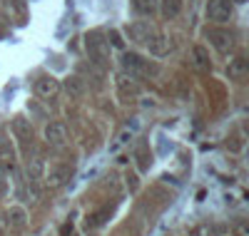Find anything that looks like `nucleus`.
<instances>
[{"mask_svg": "<svg viewBox=\"0 0 249 236\" xmlns=\"http://www.w3.org/2000/svg\"><path fill=\"white\" fill-rule=\"evenodd\" d=\"M182 10V0H162V15L164 17H177Z\"/></svg>", "mask_w": 249, "mask_h": 236, "instance_id": "f8f14e48", "label": "nucleus"}, {"mask_svg": "<svg viewBox=\"0 0 249 236\" xmlns=\"http://www.w3.org/2000/svg\"><path fill=\"white\" fill-rule=\"evenodd\" d=\"M210 37H212L214 48H217L219 52H227V50H232V48H234V35H232V33H227V30H212Z\"/></svg>", "mask_w": 249, "mask_h": 236, "instance_id": "423d86ee", "label": "nucleus"}, {"mask_svg": "<svg viewBox=\"0 0 249 236\" xmlns=\"http://www.w3.org/2000/svg\"><path fill=\"white\" fill-rule=\"evenodd\" d=\"M192 65H195L199 72H210V70H212L210 52H207L202 45H195V48H192Z\"/></svg>", "mask_w": 249, "mask_h": 236, "instance_id": "0eeeda50", "label": "nucleus"}, {"mask_svg": "<svg viewBox=\"0 0 249 236\" xmlns=\"http://www.w3.org/2000/svg\"><path fill=\"white\" fill-rule=\"evenodd\" d=\"M122 67L127 70L132 77H142V75L150 72L147 60H142L140 55H124V57H122Z\"/></svg>", "mask_w": 249, "mask_h": 236, "instance_id": "7ed1b4c3", "label": "nucleus"}, {"mask_svg": "<svg viewBox=\"0 0 249 236\" xmlns=\"http://www.w3.org/2000/svg\"><path fill=\"white\" fill-rule=\"evenodd\" d=\"M13 130H15V135H18L20 139H30V135H33V127H30L23 117H18V119L13 122Z\"/></svg>", "mask_w": 249, "mask_h": 236, "instance_id": "ddd939ff", "label": "nucleus"}, {"mask_svg": "<svg viewBox=\"0 0 249 236\" xmlns=\"http://www.w3.org/2000/svg\"><path fill=\"white\" fill-rule=\"evenodd\" d=\"M112 45H117V48L122 45V40H120V35H117V33H112Z\"/></svg>", "mask_w": 249, "mask_h": 236, "instance_id": "f3484780", "label": "nucleus"}, {"mask_svg": "<svg viewBox=\"0 0 249 236\" xmlns=\"http://www.w3.org/2000/svg\"><path fill=\"white\" fill-rule=\"evenodd\" d=\"M147 48H150V52L152 55H167L170 52V40L164 37V35H152L150 40H147Z\"/></svg>", "mask_w": 249, "mask_h": 236, "instance_id": "1a4fd4ad", "label": "nucleus"}, {"mask_svg": "<svg viewBox=\"0 0 249 236\" xmlns=\"http://www.w3.org/2000/svg\"><path fill=\"white\" fill-rule=\"evenodd\" d=\"M132 8L142 15H152L157 8V0H132Z\"/></svg>", "mask_w": 249, "mask_h": 236, "instance_id": "4468645a", "label": "nucleus"}, {"mask_svg": "<svg viewBox=\"0 0 249 236\" xmlns=\"http://www.w3.org/2000/svg\"><path fill=\"white\" fill-rule=\"evenodd\" d=\"M10 219H13L15 226H23V221H25V211H23V209H13V211H10Z\"/></svg>", "mask_w": 249, "mask_h": 236, "instance_id": "dca6fc26", "label": "nucleus"}, {"mask_svg": "<svg viewBox=\"0 0 249 236\" xmlns=\"http://www.w3.org/2000/svg\"><path fill=\"white\" fill-rule=\"evenodd\" d=\"M57 90H60V82H57L55 77H50V75H43V77L35 80V95H37V97L50 100V97L57 95Z\"/></svg>", "mask_w": 249, "mask_h": 236, "instance_id": "f03ea898", "label": "nucleus"}, {"mask_svg": "<svg viewBox=\"0 0 249 236\" xmlns=\"http://www.w3.org/2000/svg\"><path fill=\"white\" fill-rule=\"evenodd\" d=\"M155 35V30L150 28V23H132L130 28H127V37L132 40V42H147L150 37Z\"/></svg>", "mask_w": 249, "mask_h": 236, "instance_id": "39448f33", "label": "nucleus"}, {"mask_svg": "<svg viewBox=\"0 0 249 236\" xmlns=\"http://www.w3.org/2000/svg\"><path fill=\"white\" fill-rule=\"evenodd\" d=\"M88 50H90L92 60H97V62H105V60H107V42L102 40L100 33L88 35Z\"/></svg>", "mask_w": 249, "mask_h": 236, "instance_id": "20e7f679", "label": "nucleus"}, {"mask_svg": "<svg viewBox=\"0 0 249 236\" xmlns=\"http://www.w3.org/2000/svg\"><path fill=\"white\" fill-rule=\"evenodd\" d=\"M232 0H210L207 3V20H212V23H227V20H232Z\"/></svg>", "mask_w": 249, "mask_h": 236, "instance_id": "f257e3e1", "label": "nucleus"}, {"mask_svg": "<svg viewBox=\"0 0 249 236\" xmlns=\"http://www.w3.org/2000/svg\"><path fill=\"white\" fill-rule=\"evenodd\" d=\"M68 177H70V169H68L65 164H53V167L48 169V174H45V182H48L50 186H60Z\"/></svg>", "mask_w": 249, "mask_h": 236, "instance_id": "6e6552de", "label": "nucleus"}, {"mask_svg": "<svg viewBox=\"0 0 249 236\" xmlns=\"http://www.w3.org/2000/svg\"><path fill=\"white\" fill-rule=\"evenodd\" d=\"M68 90H70L72 95H82V80H80V77H70V80H68Z\"/></svg>", "mask_w": 249, "mask_h": 236, "instance_id": "2eb2a0df", "label": "nucleus"}, {"mask_svg": "<svg viewBox=\"0 0 249 236\" xmlns=\"http://www.w3.org/2000/svg\"><path fill=\"white\" fill-rule=\"evenodd\" d=\"M247 70H249V65H247L244 57H234V60H230V65H227V72H230L232 80H244Z\"/></svg>", "mask_w": 249, "mask_h": 236, "instance_id": "9d476101", "label": "nucleus"}, {"mask_svg": "<svg viewBox=\"0 0 249 236\" xmlns=\"http://www.w3.org/2000/svg\"><path fill=\"white\" fill-rule=\"evenodd\" d=\"M45 137H48V142H53V144H62V142L68 139V132H65V127H62V124L50 122V124L45 127Z\"/></svg>", "mask_w": 249, "mask_h": 236, "instance_id": "9b49d317", "label": "nucleus"}]
</instances>
